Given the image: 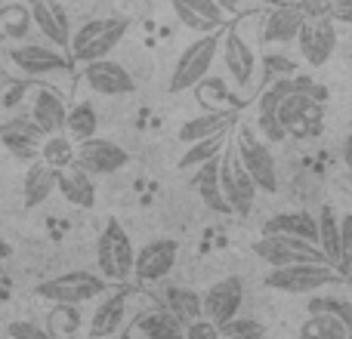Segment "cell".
Segmentation results:
<instances>
[{
	"label": "cell",
	"mask_w": 352,
	"mask_h": 339,
	"mask_svg": "<svg viewBox=\"0 0 352 339\" xmlns=\"http://www.w3.org/2000/svg\"><path fill=\"white\" fill-rule=\"evenodd\" d=\"M263 284L278 293L312 296V293H322L324 287L343 284V272L331 262H297V266L269 268V274H263Z\"/></svg>",
	"instance_id": "1"
},
{
	"label": "cell",
	"mask_w": 352,
	"mask_h": 339,
	"mask_svg": "<svg viewBox=\"0 0 352 339\" xmlns=\"http://www.w3.org/2000/svg\"><path fill=\"white\" fill-rule=\"evenodd\" d=\"M217 53H223V37L219 34H201L198 40H192L176 59L170 80H167V93L179 96V93H188L192 86H198L201 80L210 74L213 62H217Z\"/></svg>",
	"instance_id": "2"
},
{
	"label": "cell",
	"mask_w": 352,
	"mask_h": 339,
	"mask_svg": "<svg viewBox=\"0 0 352 339\" xmlns=\"http://www.w3.org/2000/svg\"><path fill=\"white\" fill-rule=\"evenodd\" d=\"M130 28V19L124 16H109V19H93V22L80 25L72 37V59L78 62H96V59H109V53L124 40Z\"/></svg>",
	"instance_id": "3"
},
{
	"label": "cell",
	"mask_w": 352,
	"mask_h": 339,
	"mask_svg": "<svg viewBox=\"0 0 352 339\" xmlns=\"http://www.w3.org/2000/svg\"><path fill=\"white\" fill-rule=\"evenodd\" d=\"M96 262H99V274H105L111 284H124V281L133 278L136 247L130 241V235L124 231V225H118V219H109L105 229L99 231Z\"/></svg>",
	"instance_id": "4"
},
{
	"label": "cell",
	"mask_w": 352,
	"mask_h": 339,
	"mask_svg": "<svg viewBox=\"0 0 352 339\" xmlns=\"http://www.w3.org/2000/svg\"><path fill=\"white\" fill-rule=\"evenodd\" d=\"M111 287V281L105 274H93V272H68V274H56L47 278L34 287V293L41 299H50L53 305H80L90 299L102 296Z\"/></svg>",
	"instance_id": "5"
},
{
	"label": "cell",
	"mask_w": 352,
	"mask_h": 339,
	"mask_svg": "<svg viewBox=\"0 0 352 339\" xmlns=\"http://www.w3.org/2000/svg\"><path fill=\"white\" fill-rule=\"evenodd\" d=\"M219 182H223V194H226V200H229L232 213H235V216H250L260 185H256L254 176L248 173V167L241 164L235 145L223 148V158H219Z\"/></svg>",
	"instance_id": "6"
},
{
	"label": "cell",
	"mask_w": 352,
	"mask_h": 339,
	"mask_svg": "<svg viewBox=\"0 0 352 339\" xmlns=\"http://www.w3.org/2000/svg\"><path fill=\"white\" fill-rule=\"evenodd\" d=\"M235 148H238L241 164L248 167V173L254 176V182L260 185V191H266V194L278 191V164H275V154H272V148H269V142L260 139L254 130L238 127Z\"/></svg>",
	"instance_id": "7"
},
{
	"label": "cell",
	"mask_w": 352,
	"mask_h": 339,
	"mask_svg": "<svg viewBox=\"0 0 352 339\" xmlns=\"http://www.w3.org/2000/svg\"><path fill=\"white\" fill-rule=\"evenodd\" d=\"M297 78V74H294ZM281 127L287 130V136H312L322 130V117H324V99L316 96V93H306V90H294L281 99Z\"/></svg>",
	"instance_id": "8"
},
{
	"label": "cell",
	"mask_w": 352,
	"mask_h": 339,
	"mask_svg": "<svg viewBox=\"0 0 352 339\" xmlns=\"http://www.w3.org/2000/svg\"><path fill=\"white\" fill-rule=\"evenodd\" d=\"M254 253L263 262H269L272 268L297 266V262H328L318 244L303 241V237H291V235H263L254 244Z\"/></svg>",
	"instance_id": "9"
},
{
	"label": "cell",
	"mask_w": 352,
	"mask_h": 339,
	"mask_svg": "<svg viewBox=\"0 0 352 339\" xmlns=\"http://www.w3.org/2000/svg\"><path fill=\"white\" fill-rule=\"evenodd\" d=\"M0 142H3V148L12 154V158L37 161L41 158L43 142H47V133H43V127L28 111V115H16V117L0 124Z\"/></svg>",
	"instance_id": "10"
},
{
	"label": "cell",
	"mask_w": 352,
	"mask_h": 339,
	"mask_svg": "<svg viewBox=\"0 0 352 339\" xmlns=\"http://www.w3.org/2000/svg\"><path fill=\"white\" fill-rule=\"evenodd\" d=\"M176 259H179V241L173 237H155L142 250H136V266L133 278L140 284H158L173 272Z\"/></svg>",
	"instance_id": "11"
},
{
	"label": "cell",
	"mask_w": 352,
	"mask_h": 339,
	"mask_svg": "<svg viewBox=\"0 0 352 339\" xmlns=\"http://www.w3.org/2000/svg\"><path fill=\"white\" fill-rule=\"evenodd\" d=\"M291 90H294V78H278V80H269V84L263 86L260 99H256V127H260L263 139H266L269 145L287 139V130L281 127L278 108H281V99Z\"/></svg>",
	"instance_id": "12"
},
{
	"label": "cell",
	"mask_w": 352,
	"mask_h": 339,
	"mask_svg": "<svg viewBox=\"0 0 352 339\" xmlns=\"http://www.w3.org/2000/svg\"><path fill=\"white\" fill-rule=\"evenodd\" d=\"M297 47L309 68L328 65L337 49V22L334 19H306V25L300 28Z\"/></svg>",
	"instance_id": "13"
},
{
	"label": "cell",
	"mask_w": 352,
	"mask_h": 339,
	"mask_svg": "<svg viewBox=\"0 0 352 339\" xmlns=\"http://www.w3.org/2000/svg\"><path fill=\"white\" fill-rule=\"evenodd\" d=\"M10 62L25 78H47V74L68 71V59L59 47H43V43H22L10 49Z\"/></svg>",
	"instance_id": "14"
},
{
	"label": "cell",
	"mask_w": 352,
	"mask_h": 339,
	"mask_svg": "<svg viewBox=\"0 0 352 339\" xmlns=\"http://www.w3.org/2000/svg\"><path fill=\"white\" fill-rule=\"evenodd\" d=\"M244 303V281L238 274H229V278L217 281L204 290V318H210L213 324H229L238 318Z\"/></svg>",
	"instance_id": "15"
},
{
	"label": "cell",
	"mask_w": 352,
	"mask_h": 339,
	"mask_svg": "<svg viewBox=\"0 0 352 339\" xmlns=\"http://www.w3.org/2000/svg\"><path fill=\"white\" fill-rule=\"evenodd\" d=\"M84 84L99 96H130L136 93V80L121 62L96 59L84 65Z\"/></svg>",
	"instance_id": "16"
},
{
	"label": "cell",
	"mask_w": 352,
	"mask_h": 339,
	"mask_svg": "<svg viewBox=\"0 0 352 339\" xmlns=\"http://www.w3.org/2000/svg\"><path fill=\"white\" fill-rule=\"evenodd\" d=\"M78 164L90 176H111L130 164V154L118 142L93 136L87 142H78Z\"/></svg>",
	"instance_id": "17"
},
{
	"label": "cell",
	"mask_w": 352,
	"mask_h": 339,
	"mask_svg": "<svg viewBox=\"0 0 352 339\" xmlns=\"http://www.w3.org/2000/svg\"><path fill=\"white\" fill-rule=\"evenodd\" d=\"M28 10H31V19H34V28L43 34V40L59 49L72 47V37H74L72 19H68L65 6L59 0H28Z\"/></svg>",
	"instance_id": "18"
},
{
	"label": "cell",
	"mask_w": 352,
	"mask_h": 339,
	"mask_svg": "<svg viewBox=\"0 0 352 339\" xmlns=\"http://www.w3.org/2000/svg\"><path fill=\"white\" fill-rule=\"evenodd\" d=\"M167 3H170L173 16L198 34H217L229 22V12L217 0H167Z\"/></svg>",
	"instance_id": "19"
},
{
	"label": "cell",
	"mask_w": 352,
	"mask_h": 339,
	"mask_svg": "<svg viewBox=\"0 0 352 339\" xmlns=\"http://www.w3.org/2000/svg\"><path fill=\"white\" fill-rule=\"evenodd\" d=\"M223 65L226 71H229V78L235 80L238 86H248L250 80H254L256 74V56L254 49H250V43L241 37V31L229 28L223 37Z\"/></svg>",
	"instance_id": "20"
},
{
	"label": "cell",
	"mask_w": 352,
	"mask_h": 339,
	"mask_svg": "<svg viewBox=\"0 0 352 339\" xmlns=\"http://www.w3.org/2000/svg\"><path fill=\"white\" fill-rule=\"evenodd\" d=\"M31 117L43 127V133H65V121H68V105L65 96L53 86L41 84L34 86V96H31Z\"/></svg>",
	"instance_id": "21"
},
{
	"label": "cell",
	"mask_w": 352,
	"mask_h": 339,
	"mask_svg": "<svg viewBox=\"0 0 352 339\" xmlns=\"http://www.w3.org/2000/svg\"><path fill=\"white\" fill-rule=\"evenodd\" d=\"M306 25V16L300 12V6H278V10H269V16L263 19L260 28V40L266 47H281V43H291L300 37V28Z\"/></svg>",
	"instance_id": "22"
},
{
	"label": "cell",
	"mask_w": 352,
	"mask_h": 339,
	"mask_svg": "<svg viewBox=\"0 0 352 339\" xmlns=\"http://www.w3.org/2000/svg\"><path fill=\"white\" fill-rule=\"evenodd\" d=\"M59 194L65 204L80 207V210H93L96 207V176H90L74 161V164L59 170Z\"/></svg>",
	"instance_id": "23"
},
{
	"label": "cell",
	"mask_w": 352,
	"mask_h": 339,
	"mask_svg": "<svg viewBox=\"0 0 352 339\" xmlns=\"http://www.w3.org/2000/svg\"><path fill=\"white\" fill-rule=\"evenodd\" d=\"M124 321H127V293H111L109 299L96 305L87 327V339H111L121 334Z\"/></svg>",
	"instance_id": "24"
},
{
	"label": "cell",
	"mask_w": 352,
	"mask_h": 339,
	"mask_svg": "<svg viewBox=\"0 0 352 339\" xmlns=\"http://www.w3.org/2000/svg\"><path fill=\"white\" fill-rule=\"evenodd\" d=\"M133 327L142 339H186V324L161 303L152 305V309H146V312H140Z\"/></svg>",
	"instance_id": "25"
},
{
	"label": "cell",
	"mask_w": 352,
	"mask_h": 339,
	"mask_svg": "<svg viewBox=\"0 0 352 339\" xmlns=\"http://www.w3.org/2000/svg\"><path fill=\"white\" fill-rule=\"evenodd\" d=\"M235 108H219V111H204L198 117H188L179 127V142L182 145H192L201 139H213V136H223L226 130L235 124Z\"/></svg>",
	"instance_id": "26"
},
{
	"label": "cell",
	"mask_w": 352,
	"mask_h": 339,
	"mask_svg": "<svg viewBox=\"0 0 352 339\" xmlns=\"http://www.w3.org/2000/svg\"><path fill=\"white\" fill-rule=\"evenodd\" d=\"M59 191V170L50 167L47 161H31L28 173H25L22 179V198H25V207L28 210H34V207H41L43 200H50V194Z\"/></svg>",
	"instance_id": "27"
},
{
	"label": "cell",
	"mask_w": 352,
	"mask_h": 339,
	"mask_svg": "<svg viewBox=\"0 0 352 339\" xmlns=\"http://www.w3.org/2000/svg\"><path fill=\"white\" fill-rule=\"evenodd\" d=\"M263 235H291V237H303V241L318 244V216H312L306 210L275 213L272 219H266Z\"/></svg>",
	"instance_id": "28"
},
{
	"label": "cell",
	"mask_w": 352,
	"mask_h": 339,
	"mask_svg": "<svg viewBox=\"0 0 352 339\" xmlns=\"http://www.w3.org/2000/svg\"><path fill=\"white\" fill-rule=\"evenodd\" d=\"M223 158V154H219ZM219 158L207 161L195 170L192 176V188L201 194V200L207 204V210H217V213H232L229 200L223 194V182H219Z\"/></svg>",
	"instance_id": "29"
},
{
	"label": "cell",
	"mask_w": 352,
	"mask_h": 339,
	"mask_svg": "<svg viewBox=\"0 0 352 339\" xmlns=\"http://www.w3.org/2000/svg\"><path fill=\"white\" fill-rule=\"evenodd\" d=\"M318 247H322L324 259L343 272L346 268V256H343V235H340V216L334 207H322L318 210Z\"/></svg>",
	"instance_id": "30"
},
{
	"label": "cell",
	"mask_w": 352,
	"mask_h": 339,
	"mask_svg": "<svg viewBox=\"0 0 352 339\" xmlns=\"http://www.w3.org/2000/svg\"><path fill=\"white\" fill-rule=\"evenodd\" d=\"M161 305H167L182 324H192L195 318H204V293H195L179 284H167L161 290Z\"/></svg>",
	"instance_id": "31"
},
{
	"label": "cell",
	"mask_w": 352,
	"mask_h": 339,
	"mask_svg": "<svg viewBox=\"0 0 352 339\" xmlns=\"http://www.w3.org/2000/svg\"><path fill=\"white\" fill-rule=\"evenodd\" d=\"M297 339H352V330L331 312H309V318L300 324Z\"/></svg>",
	"instance_id": "32"
},
{
	"label": "cell",
	"mask_w": 352,
	"mask_h": 339,
	"mask_svg": "<svg viewBox=\"0 0 352 339\" xmlns=\"http://www.w3.org/2000/svg\"><path fill=\"white\" fill-rule=\"evenodd\" d=\"M99 127V115L90 102H78L74 108H68V121H65V133L72 136L74 142H87L96 136Z\"/></svg>",
	"instance_id": "33"
},
{
	"label": "cell",
	"mask_w": 352,
	"mask_h": 339,
	"mask_svg": "<svg viewBox=\"0 0 352 339\" xmlns=\"http://www.w3.org/2000/svg\"><path fill=\"white\" fill-rule=\"evenodd\" d=\"M41 161H47V164L56 167V170L74 164V161H78V142H74L68 133L47 136V142H43V148H41Z\"/></svg>",
	"instance_id": "34"
},
{
	"label": "cell",
	"mask_w": 352,
	"mask_h": 339,
	"mask_svg": "<svg viewBox=\"0 0 352 339\" xmlns=\"http://www.w3.org/2000/svg\"><path fill=\"white\" fill-rule=\"evenodd\" d=\"M226 148V133L223 136H213V139H201V142H192L188 145V152H182L179 158V170H198L201 164H207V161L219 158Z\"/></svg>",
	"instance_id": "35"
},
{
	"label": "cell",
	"mask_w": 352,
	"mask_h": 339,
	"mask_svg": "<svg viewBox=\"0 0 352 339\" xmlns=\"http://www.w3.org/2000/svg\"><path fill=\"white\" fill-rule=\"evenodd\" d=\"M34 19H31V10H22V6H0V28H3L6 37L12 40H22L31 31Z\"/></svg>",
	"instance_id": "36"
},
{
	"label": "cell",
	"mask_w": 352,
	"mask_h": 339,
	"mask_svg": "<svg viewBox=\"0 0 352 339\" xmlns=\"http://www.w3.org/2000/svg\"><path fill=\"white\" fill-rule=\"evenodd\" d=\"M309 312H331V315L343 318V321L349 324V330H352V303L349 299H343V296H318V293H312Z\"/></svg>",
	"instance_id": "37"
},
{
	"label": "cell",
	"mask_w": 352,
	"mask_h": 339,
	"mask_svg": "<svg viewBox=\"0 0 352 339\" xmlns=\"http://www.w3.org/2000/svg\"><path fill=\"white\" fill-rule=\"evenodd\" d=\"M219 330H223V339H266V327L254 318H235Z\"/></svg>",
	"instance_id": "38"
},
{
	"label": "cell",
	"mask_w": 352,
	"mask_h": 339,
	"mask_svg": "<svg viewBox=\"0 0 352 339\" xmlns=\"http://www.w3.org/2000/svg\"><path fill=\"white\" fill-rule=\"evenodd\" d=\"M263 74H266V84L278 78H294L297 74V62L281 53H266L263 56Z\"/></svg>",
	"instance_id": "39"
},
{
	"label": "cell",
	"mask_w": 352,
	"mask_h": 339,
	"mask_svg": "<svg viewBox=\"0 0 352 339\" xmlns=\"http://www.w3.org/2000/svg\"><path fill=\"white\" fill-rule=\"evenodd\" d=\"M6 336L10 339H59L53 330L37 321H12L10 327H6Z\"/></svg>",
	"instance_id": "40"
},
{
	"label": "cell",
	"mask_w": 352,
	"mask_h": 339,
	"mask_svg": "<svg viewBox=\"0 0 352 339\" xmlns=\"http://www.w3.org/2000/svg\"><path fill=\"white\" fill-rule=\"evenodd\" d=\"M186 339H223V330L210 318H195L192 324H186Z\"/></svg>",
	"instance_id": "41"
},
{
	"label": "cell",
	"mask_w": 352,
	"mask_h": 339,
	"mask_svg": "<svg viewBox=\"0 0 352 339\" xmlns=\"http://www.w3.org/2000/svg\"><path fill=\"white\" fill-rule=\"evenodd\" d=\"M300 12L306 19H331V10H334V0H300Z\"/></svg>",
	"instance_id": "42"
},
{
	"label": "cell",
	"mask_w": 352,
	"mask_h": 339,
	"mask_svg": "<svg viewBox=\"0 0 352 339\" xmlns=\"http://www.w3.org/2000/svg\"><path fill=\"white\" fill-rule=\"evenodd\" d=\"M340 235H343V256H346V268L352 262V213L340 216Z\"/></svg>",
	"instance_id": "43"
},
{
	"label": "cell",
	"mask_w": 352,
	"mask_h": 339,
	"mask_svg": "<svg viewBox=\"0 0 352 339\" xmlns=\"http://www.w3.org/2000/svg\"><path fill=\"white\" fill-rule=\"evenodd\" d=\"M331 19H334V22H343V25H352V0H334Z\"/></svg>",
	"instance_id": "44"
},
{
	"label": "cell",
	"mask_w": 352,
	"mask_h": 339,
	"mask_svg": "<svg viewBox=\"0 0 352 339\" xmlns=\"http://www.w3.org/2000/svg\"><path fill=\"white\" fill-rule=\"evenodd\" d=\"M343 164L352 170V121H349V133H346V139H343Z\"/></svg>",
	"instance_id": "45"
},
{
	"label": "cell",
	"mask_w": 352,
	"mask_h": 339,
	"mask_svg": "<svg viewBox=\"0 0 352 339\" xmlns=\"http://www.w3.org/2000/svg\"><path fill=\"white\" fill-rule=\"evenodd\" d=\"M217 3L223 6V10L232 16V12H238V10H241V3H244V0H217Z\"/></svg>",
	"instance_id": "46"
},
{
	"label": "cell",
	"mask_w": 352,
	"mask_h": 339,
	"mask_svg": "<svg viewBox=\"0 0 352 339\" xmlns=\"http://www.w3.org/2000/svg\"><path fill=\"white\" fill-rule=\"evenodd\" d=\"M260 3H266L269 10H278V6H297L300 0H260Z\"/></svg>",
	"instance_id": "47"
},
{
	"label": "cell",
	"mask_w": 352,
	"mask_h": 339,
	"mask_svg": "<svg viewBox=\"0 0 352 339\" xmlns=\"http://www.w3.org/2000/svg\"><path fill=\"white\" fill-rule=\"evenodd\" d=\"M10 256H12V247L3 241V237H0V262H3V259H10Z\"/></svg>",
	"instance_id": "48"
},
{
	"label": "cell",
	"mask_w": 352,
	"mask_h": 339,
	"mask_svg": "<svg viewBox=\"0 0 352 339\" xmlns=\"http://www.w3.org/2000/svg\"><path fill=\"white\" fill-rule=\"evenodd\" d=\"M6 339H10V336H6Z\"/></svg>",
	"instance_id": "49"
}]
</instances>
